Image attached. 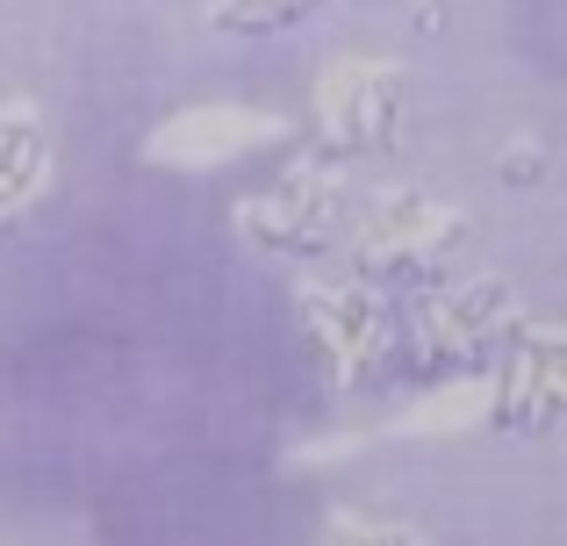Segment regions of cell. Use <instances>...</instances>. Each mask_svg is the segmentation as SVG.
<instances>
[{
  "label": "cell",
  "mask_w": 567,
  "mask_h": 546,
  "mask_svg": "<svg viewBox=\"0 0 567 546\" xmlns=\"http://www.w3.org/2000/svg\"><path fill=\"white\" fill-rule=\"evenodd\" d=\"M539 173V152H517V158H503V181H532Z\"/></svg>",
  "instance_id": "3"
},
{
  "label": "cell",
  "mask_w": 567,
  "mask_h": 546,
  "mask_svg": "<svg viewBox=\"0 0 567 546\" xmlns=\"http://www.w3.org/2000/svg\"><path fill=\"white\" fill-rule=\"evenodd\" d=\"M280 137V115H259V109H187L181 123L158 130L152 158H181V166H208V158H237L251 144Z\"/></svg>",
  "instance_id": "1"
},
{
  "label": "cell",
  "mask_w": 567,
  "mask_h": 546,
  "mask_svg": "<svg viewBox=\"0 0 567 546\" xmlns=\"http://www.w3.org/2000/svg\"><path fill=\"white\" fill-rule=\"evenodd\" d=\"M317 0H216V22H230V29H274V22H295V14H309Z\"/></svg>",
  "instance_id": "2"
}]
</instances>
